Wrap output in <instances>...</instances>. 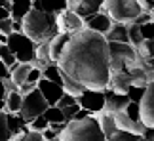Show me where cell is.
<instances>
[{
	"instance_id": "6da1fadb",
	"label": "cell",
	"mask_w": 154,
	"mask_h": 141,
	"mask_svg": "<svg viewBox=\"0 0 154 141\" xmlns=\"http://www.w3.org/2000/svg\"><path fill=\"white\" fill-rule=\"evenodd\" d=\"M57 65L84 88L105 92L110 76L109 42L103 34L84 27L70 34Z\"/></svg>"
},
{
	"instance_id": "7a4b0ae2",
	"label": "cell",
	"mask_w": 154,
	"mask_h": 141,
	"mask_svg": "<svg viewBox=\"0 0 154 141\" xmlns=\"http://www.w3.org/2000/svg\"><path fill=\"white\" fill-rule=\"evenodd\" d=\"M21 33H25L34 44L42 42V40H51L59 33L55 15L31 8V11L21 19Z\"/></svg>"
},
{
	"instance_id": "3957f363",
	"label": "cell",
	"mask_w": 154,
	"mask_h": 141,
	"mask_svg": "<svg viewBox=\"0 0 154 141\" xmlns=\"http://www.w3.org/2000/svg\"><path fill=\"white\" fill-rule=\"evenodd\" d=\"M59 137H61V141H106L95 114H90L82 120L67 122Z\"/></svg>"
},
{
	"instance_id": "277c9868",
	"label": "cell",
	"mask_w": 154,
	"mask_h": 141,
	"mask_svg": "<svg viewBox=\"0 0 154 141\" xmlns=\"http://www.w3.org/2000/svg\"><path fill=\"white\" fill-rule=\"evenodd\" d=\"M112 21L118 23H131L141 14L137 0H105L103 10Z\"/></svg>"
},
{
	"instance_id": "5b68a950",
	"label": "cell",
	"mask_w": 154,
	"mask_h": 141,
	"mask_svg": "<svg viewBox=\"0 0 154 141\" xmlns=\"http://www.w3.org/2000/svg\"><path fill=\"white\" fill-rule=\"evenodd\" d=\"M109 57H110V73L126 70V67L135 65L139 55L131 44L124 42H109Z\"/></svg>"
},
{
	"instance_id": "8992f818",
	"label": "cell",
	"mask_w": 154,
	"mask_h": 141,
	"mask_svg": "<svg viewBox=\"0 0 154 141\" xmlns=\"http://www.w3.org/2000/svg\"><path fill=\"white\" fill-rule=\"evenodd\" d=\"M8 48L14 52L15 59L19 63H32L36 57V44L27 36L25 33H11L8 34Z\"/></svg>"
},
{
	"instance_id": "52a82bcc",
	"label": "cell",
	"mask_w": 154,
	"mask_h": 141,
	"mask_svg": "<svg viewBox=\"0 0 154 141\" xmlns=\"http://www.w3.org/2000/svg\"><path fill=\"white\" fill-rule=\"evenodd\" d=\"M46 109H48V101L44 99V96L40 93L38 88H34L32 92H29V93L23 96V103H21V109H19L17 114L29 124L32 118H36V116L42 114Z\"/></svg>"
},
{
	"instance_id": "ba28073f",
	"label": "cell",
	"mask_w": 154,
	"mask_h": 141,
	"mask_svg": "<svg viewBox=\"0 0 154 141\" xmlns=\"http://www.w3.org/2000/svg\"><path fill=\"white\" fill-rule=\"evenodd\" d=\"M76 101L82 109L90 111L91 114H97L105 109V92L103 90H90L86 88L84 92L76 97Z\"/></svg>"
},
{
	"instance_id": "9c48e42d",
	"label": "cell",
	"mask_w": 154,
	"mask_h": 141,
	"mask_svg": "<svg viewBox=\"0 0 154 141\" xmlns=\"http://www.w3.org/2000/svg\"><path fill=\"white\" fill-rule=\"evenodd\" d=\"M55 23H57V31L59 33H67V34H74L76 31L84 29V19L76 14L74 10H63L55 15Z\"/></svg>"
},
{
	"instance_id": "30bf717a",
	"label": "cell",
	"mask_w": 154,
	"mask_h": 141,
	"mask_svg": "<svg viewBox=\"0 0 154 141\" xmlns=\"http://www.w3.org/2000/svg\"><path fill=\"white\" fill-rule=\"evenodd\" d=\"M139 111H141V122L145 128H154V80L146 84L145 96L139 101Z\"/></svg>"
},
{
	"instance_id": "8fae6325",
	"label": "cell",
	"mask_w": 154,
	"mask_h": 141,
	"mask_svg": "<svg viewBox=\"0 0 154 141\" xmlns=\"http://www.w3.org/2000/svg\"><path fill=\"white\" fill-rule=\"evenodd\" d=\"M128 103H129L128 93H118V92L109 90V88L105 90V109H103L105 113H110V114L120 113V111L128 107Z\"/></svg>"
},
{
	"instance_id": "7c38bea8",
	"label": "cell",
	"mask_w": 154,
	"mask_h": 141,
	"mask_svg": "<svg viewBox=\"0 0 154 141\" xmlns=\"http://www.w3.org/2000/svg\"><path fill=\"white\" fill-rule=\"evenodd\" d=\"M36 88L40 90V93L44 96V99L48 101V105H57L59 97H61L63 93H65L63 86H59V84H55V82H51V80H48V78H44V76L38 80Z\"/></svg>"
},
{
	"instance_id": "4fadbf2b",
	"label": "cell",
	"mask_w": 154,
	"mask_h": 141,
	"mask_svg": "<svg viewBox=\"0 0 154 141\" xmlns=\"http://www.w3.org/2000/svg\"><path fill=\"white\" fill-rule=\"evenodd\" d=\"M112 23H114V21H112L105 11H99V14H93L90 17H86V19H84V27L105 36V34L109 33V29L112 27Z\"/></svg>"
},
{
	"instance_id": "5bb4252c",
	"label": "cell",
	"mask_w": 154,
	"mask_h": 141,
	"mask_svg": "<svg viewBox=\"0 0 154 141\" xmlns=\"http://www.w3.org/2000/svg\"><path fill=\"white\" fill-rule=\"evenodd\" d=\"M112 116H114V122H116V130H126V132L137 133V136H143V132H145V124H143V122L131 120L126 113H124V111L114 113Z\"/></svg>"
},
{
	"instance_id": "9a60e30c",
	"label": "cell",
	"mask_w": 154,
	"mask_h": 141,
	"mask_svg": "<svg viewBox=\"0 0 154 141\" xmlns=\"http://www.w3.org/2000/svg\"><path fill=\"white\" fill-rule=\"evenodd\" d=\"M131 86V78L126 70H120V73H110L109 76V90L112 92H118V93H126Z\"/></svg>"
},
{
	"instance_id": "2e32d148",
	"label": "cell",
	"mask_w": 154,
	"mask_h": 141,
	"mask_svg": "<svg viewBox=\"0 0 154 141\" xmlns=\"http://www.w3.org/2000/svg\"><path fill=\"white\" fill-rule=\"evenodd\" d=\"M103 4L105 0H78V4L74 6V11L82 19H86V17H90L93 14H99L103 10Z\"/></svg>"
},
{
	"instance_id": "e0dca14e",
	"label": "cell",
	"mask_w": 154,
	"mask_h": 141,
	"mask_svg": "<svg viewBox=\"0 0 154 141\" xmlns=\"http://www.w3.org/2000/svg\"><path fill=\"white\" fill-rule=\"evenodd\" d=\"M69 40H70V34H67V33H57L55 36L50 40V59H51V63L59 61V57H61Z\"/></svg>"
},
{
	"instance_id": "ac0fdd59",
	"label": "cell",
	"mask_w": 154,
	"mask_h": 141,
	"mask_svg": "<svg viewBox=\"0 0 154 141\" xmlns=\"http://www.w3.org/2000/svg\"><path fill=\"white\" fill-rule=\"evenodd\" d=\"M32 8L51 14V15H57L59 11L67 10V0H32Z\"/></svg>"
},
{
	"instance_id": "d6986e66",
	"label": "cell",
	"mask_w": 154,
	"mask_h": 141,
	"mask_svg": "<svg viewBox=\"0 0 154 141\" xmlns=\"http://www.w3.org/2000/svg\"><path fill=\"white\" fill-rule=\"evenodd\" d=\"M106 42H124V44H129V38H128V23H118L114 21L112 27L109 29V33L105 34Z\"/></svg>"
},
{
	"instance_id": "ffe728a7",
	"label": "cell",
	"mask_w": 154,
	"mask_h": 141,
	"mask_svg": "<svg viewBox=\"0 0 154 141\" xmlns=\"http://www.w3.org/2000/svg\"><path fill=\"white\" fill-rule=\"evenodd\" d=\"M31 63H14V65L10 67V80L14 82V84L19 88L21 84H25L27 82V76H29V70H31Z\"/></svg>"
},
{
	"instance_id": "44dd1931",
	"label": "cell",
	"mask_w": 154,
	"mask_h": 141,
	"mask_svg": "<svg viewBox=\"0 0 154 141\" xmlns=\"http://www.w3.org/2000/svg\"><path fill=\"white\" fill-rule=\"evenodd\" d=\"M95 118L99 122V128H101V132L105 133L106 141H109L112 137V133L116 132V122H114V116H112L110 113H105V111H101V113L95 114Z\"/></svg>"
},
{
	"instance_id": "7402d4cb",
	"label": "cell",
	"mask_w": 154,
	"mask_h": 141,
	"mask_svg": "<svg viewBox=\"0 0 154 141\" xmlns=\"http://www.w3.org/2000/svg\"><path fill=\"white\" fill-rule=\"evenodd\" d=\"M32 8V0H11L10 6V17L14 21H21Z\"/></svg>"
},
{
	"instance_id": "603a6c76",
	"label": "cell",
	"mask_w": 154,
	"mask_h": 141,
	"mask_svg": "<svg viewBox=\"0 0 154 141\" xmlns=\"http://www.w3.org/2000/svg\"><path fill=\"white\" fill-rule=\"evenodd\" d=\"M21 103H23V96L17 90L14 92H8L6 93V97H4V111L6 113H14L17 114L19 113V109H21Z\"/></svg>"
},
{
	"instance_id": "cb8c5ba5",
	"label": "cell",
	"mask_w": 154,
	"mask_h": 141,
	"mask_svg": "<svg viewBox=\"0 0 154 141\" xmlns=\"http://www.w3.org/2000/svg\"><path fill=\"white\" fill-rule=\"evenodd\" d=\"M6 118H8V128H10V133H11V136H17V133H21V132L27 130V122L23 120L19 114L6 113Z\"/></svg>"
},
{
	"instance_id": "d4e9b609",
	"label": "cell",
	"mask_w": 154,
	"mask_h": 141,
	"mask_svg": "<svg viewBox=\"0 0 154 141\" xmlns=\"http://www.w3.org/2000/svg\"><path fill=\"white\" fill-rule=\"evenodd\" d=\"M42 76L48 78V80H51V82H55V84H59V86L63 84V70L59 69L57 63H50V65H46L42 69Z\"/></svg>"
},
{
	"instance_id": "484cf974",
	"label": "cell",
	"mask_w": 154,
	"mask_h": 141,
	"mask_svg": "<svg viewBox=\"0 0 154 141\" xmlns=\"http://www.w3.org/2000/svg\"><path fill=\"white\" fill-rule=\"evenodd\" d=\"M61 86H63V90H65V92L70 93V96H74V97H78L80 93L86 90V88L82 86L80 82H76L74 78H70V76H69V74H65V73H63V84H61Z\"/></svg>"
},
{
	"instance_id": "4316f807",
	"label": "cell",
	"mask_w": 154,
	"mask_h": 141,
	"mask_svg": "<svg viewBox=\"0 0 154 141\" xmlns=\"http://www.w3.org/2000/svg\"><path fill=\"white\" fill-rule=\"evenodd\" d=\"M44 118L50 122V124H57V122H65V116H63V111L57 107V105H48V109L44 111Z\"/></svg>"
},
{
	"instance_id": "83f0119b",
	"label": "cell",
	"mask_w": 154,
	"mask_h": 141,
	"mask_svg": "<svg viewBox=\"0 0 154 141\" xmlns=\"http://www.w3.org/2000/svg\"><path fill=\"white\" fill-rule=\"evenodd\" d=\"M10 141H46V139L42 137V132H34V130H31V128L27 126L25 132L17 133V136H11Z\"/></svg>"
},
{
	"instance_id": "f1b7e54d",
	"label": "cell",
	"mask_w": 154,
	"mask_h": 141,
	"mask_svg": "<svg viewBox=\"0 0 154 141\" xmlns=\"http://www.w3.org/2000/svg\"><path fill=\"white\" fill-rule=\"evenodd\" d=\"M135 52H137V55L141 59H150V57H154V40H143L135 48Z\"/></svg>"
},
{
	"instance_id": "f546056e",
	"label": "cell",
	"mask_w": 154,
	"mask_h": 141,
	"mask_svg": "<svg viewBox=\"0 0 154 141\" xmlns=\"http://www.w3.org/2000/svg\"><path fill=\"white\" fill-rule=\"evenodd\" d=\"M128 38H129V44L133 46V48H137V46L143 42V36H141V29L137 23H128Z\"/></svg>"
},
{
	"instance_id": "4dcf8cb0",
	"label": "cell",
	"mask_w": 154,
	"mask_h": 141,
	"mask_svg": "<svg viewBox=\"0 0 154 141\" xmlns=\"http://www.w3.org/2000/svg\"><path fill=\"white\" fill-rule=\"evenodd\" d=\"M0 61H2L8 69L14 65V63H17L15 55H14V52L8 48V44H0Z\"/></svg>"
},
{
	"instance_id": "1f68e13d",
	"label": "cell",
	"mask_w": 154,
	"mask_h": 141,
	"mask_svg": "<svg viewBox=\"0 0 154 141\" xmlns=\"http://www.w3.org/2000/svg\"><path fill=\"white\" fill-rule=\"evenodd\" d=\"M141 139L143 137L137 136V133H131V132H126V130H116L109 141H141Z\"/></svg>"
},
{
	"instance_id": "d6a6232c",
	"label": "cell",
	"mask_w": 154,
	"mask_h": 141,
	"mask_svg": "<svg viewBox=\"0 0 154 141\" xmlns=\"http://www.w3.org/2000/svg\"><path fill=\"white\" fill-rule=\"evenodd\" d=\"M11 133L8 128V118H6V111L0 113V141H10Z\"/></svg>"
},
{
	"instance_id": "836d02e7",
	"label": "cell",
	"mask_w": 154,
	"mask_h": 141,
	"mask_svg": "<svg viewBox=\"0 0 154 141\" xmlns=\"http://www.w3.org/2000/svg\"><path fill=\"white\" fill-rule=\"evenodd\" d=\"M145 90H146V88H143V86H129V90L126 93H128L129 101L139 103L141 99H143V96H145Z\"/></svg>"
},
{
	"instance_id": "e575fe53",
	"label": "cell",
	"mask_w": 154,
	"mask_h": 141,
	"mask_svg": "<svg viewBox=\"0 0 154 141\" xmlns=\"http://www.w3.org/2000/svg\"><path fill=\"white\" fill-rule=\"evenodd\" d=\"M124 113H126L131 120L135 122H141V111H139V103H135V101H129L128 103V107L124 109Z\"/></svg>"
},
{
	"instance_id": "d590c367",
	"label": "cell",
	"mask_w": 154,
	"mask_h": 141,
	"mask_svg": "<svg viewBox=\"0 0 154 141\" xmlns=\"http://www.w3.org/2000/svg\"><path fill=\"white\" fill-rule=\"evenodd\" d=\"M27 126L31 128V130H34V132H42V130H46V128L50 126V122L44 118V114H40V116H36V118H32Z\"/></svg>"
},
{
	"instance_id": "8d00e7d4",
	"label": "cell",
	"mask_w": 154,
	"mask_h": 141,
	"mask_svg": "<svg viewBox=\"0 0 154 141\" xmlns=\"http://www.w3.org/2000/svg\"><path fill=\"white\" fill-rule=\"evenodd\" d=\"M139 29H141V36H143V40H154V19L146 21V23H141Z\"/></svg>"
},
{
	"instance_id": "74e56055",
	"label": "cell",
	"mask_w": 154,
	"mask_h": 141,
	"mask_svg": "<svg viewBox=\"0 0 154 141\" xmlns=\"http://www.w3.org/2000/svg\"><path fill=\"white\" fill-rule=\"evenodd\" d=\"M63 116H65V122H70L74 118V114L80 111V105L78 103H74V105H69V107H63Z\"/></svg>"
},
{
	"instance_id": "f35d334b",
	"label": "cell",
	"mask_w": 154,
	"mask_h": 141,
	"mask_svg": "<svg viewBox=\"0 0 154 141\" xmlns=\"http://www.w3.org/2000/svg\"><path fill=\"white\" fill-rule=\"evenodd\" d=\"M14 33V19L11 17H6V19H0V34H11Z\"/></svg>"
},
{
	"instance_id": "ab89813d",
	"label": "cell",
	"mask_w": 154,
	"mask_h": 141,
	"mask_svg": "<svg viewBox=\"0 0 154 141\" xmlns=\"http://www.w3.org/2000/svg\"><path fill=\"white\" fill-rule=\"evenodd\" d=\"M74 103H78V101H76V97L65 92L63 96L59 97V101H57V107H59V109H63V107H69V105H74Z\"/></svg>"
},
{
	"instance_id": "60d3db41",
	"label": "cell",
	"mask_w": 154,
	"mask_h": 141,
	"mask_svg": "<svg viewBox=\"0 0 154 141\" xmlns=\"http://www.w3.org/2000/svg\"><path fill=\"white\" fill-rule=\"evenodd\" d=\"M40 78H42V69L31 67V70H29V76H27V82H31V84H38Z\"/></svg>"
},
{
	"instance_id": "b9f144b4",
	"label": "cell",
	"mask_w": 154,
	"mask_h": 141,
	"mask_svg": "<svg viewBox=\"0 0 154 141\" xmlns=\"http://www.w3.org/2000/svg\"><path fill=\"white\" fill-rule=\"evenodd\" d=\"M34 88H36V84H31V82H25V84H21L19 88H17V92H19L21 96H25V93H29V92H32Z\"/></svg>"
},
{
	"instance_id": "7bdbcfd3",
	"label": "cell",
	"mask_w": 154,
	"mask_h": 141,
	"mask_svg": "<svg viewBox=\"0 0 154 141\" xmlns=\"http://www.w3.org/2000/svg\"><path fill=\"white\" fill-rule=\"evenodd\" d=\"M141 137L145 141H154V128H145V132H143Z\"/></svg>"
},
{
	"instance_id": "ee69618b",
	"label": "cell",
	"mask_w": 154,
	"mask_h": 141,
	"mask_svg": "<svg viewBox=\"0 0 154 141\" xmlns=\"http://www.w3.org/2000/svg\"><path fill=\"white\" fill-rule=\"evenodd\" d=\"M4 78H10V69L0 61V80H4Z\"/></svg>"
},
{
	"instance_id": "f6af8a7d",
	"label": "cell",
	"mask_w": 154,
	"mask_h": 141,
	"mask_svg": "<svg viewBox=\"0 0 154 141\" xmlns=\"http://www.w3.org/2000/svg\"><path fill=\"white\" fill-rule=\"evenodd\" d=\"M6 17H10V10L0 6V19H6Z\"/></svg>"
},
{
	"instance_id": "bcb514c9",
	"label": "cell",
	"mask_w": 154,
	"mask_h": 141,
	"mask_svg": "<svg viewBox=\"0 0 154 141\" xmlns=\"http://www.w3.org/2000/svg\"><path fill=\"white\" fill-rule=\"evenodd\" d=\"M6 97V88H4V82L0 80V99H4Z\"/></svg>"
},
{
	"instance_id": "7dc6e473",
	"label": "cell",
	"mask_w": 154,
	"mask_h": 141,
	"mask_svg": "<svg viewBox=\"0 0 154 141\" xmlns=\"http://www.w3.org/2000/svg\"><path fill=\"white\" fill-rule=\"evenodd\" d=\"M76 4H78V0H67V8H69V10H74Z\"/></svg>"
},
{
	"instance_id": "c3c4849f",
	"label": "cell",
	"mask_w": 154,
	"mask_h": 141,
	"mask_svg": "<svg viewBox=\"0 0 154 141\" xmlns=\"http://www.w3.org/2000/svg\"><path fill=\"white\" fill-rule=\"evenodd\" d=\"M4 111V99H0V113Z\"/></svg>"
},
{
	"instance_id": "681fc988",
	"label": "cell",
	"mask_w": 154,
	"mask_h": 141,
	"mask_svg": "<svg viewBox=\"0 0 154 141\" xmlns=\"http://www.w3.org/2000/svg\"><path fill=\"white\" fill-rule=\"evenodd\" d=\"M48 141H61V137H59V136H55V137H51V139H48Z\"/></svg>"
},
{
	"instance_id": "f907efd6",
	"label": "cell",
	"mask_w": 154,
	"mask_h": 141,
	"mask_svg": "<svg viewBox=\"0 0 154 141\" xmlns=\"http://www.w3.org/2000/svg\"><path fill=\"white\" fill-rule=\"evenodd\" d=\"M150 14H152V19H154V6H152V10H150Z\"/></svg>"
},
{
	"instance_id": "816d5d0a",
	"label": "cell",
	"mask_w": 154,
	"mask_h": 141,
	"mask_svg": "<svg viewBox=\"0 0 154 141\" xmlns=\"http://www.w3.org/2000/svg\"><path fill=\"white\" fill-rule=\"evenodd\" d=\"M146 2H150V4H152V6H154V0H146Z\"/></svg>"
},
{
	"instance_id": "f5cc1de1",
	"label": "cell",
	"mask_w": 154,
	"mask_h": 141,
	"mask_svg": "<svg viewBox=\"0 0 154 141\" xmlns=\"http://www.w3.org/2000/svg\"><path fill=\"white\" fill-rule=\"evenodd\" d=\"M141 141H145V139H141Z\"/></svg>"
}]
</instances>
